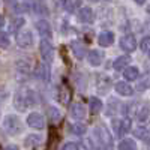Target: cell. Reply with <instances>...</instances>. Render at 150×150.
Returning <instances> with one entry per match:
<instances>
[{
    "instance_id": "1",
    "label": "cell",
    "mask_w": 150,
    "mask_h": 150,
    "mask_svg": "<svg viewBox=\"0 0 150 150\" xmlns=\"http://www.w3.org/2000/svg\"><path fill=\"white\" fill-rule=\"evenodd\" d=\"M38 102H39V98H38V93L32 89H21L20 92H17V95L14 96V105L17 110L24 111L29 107H35Z\"/></svg>"
},
{
    "instance_id": "2",
    "label": "cell",
    "mask_w": 150,
    "mask_h": 150,
    "mask_svg": "<svg viewBox=\"0 0 150 150\" xmlns=\"http://www.w3.org/2000/svg\"><path fill=\"white\" fill-rule=\"evenodd\" d=\"M2 126L9 135H18L23 132V123L15 114H6L2 120Z\"/></svg>"
},
{
    "instance_id": "3",
    "label": "cell",
    "mask_w": 150,
    "mask_h": 150,
    "mask_svg": "<svg viewBox=\"0 0 150 150\" xmlns=\"http://www.w3.org/2000/svg\"><path fill=\"white\" fill-rule=\"evenodd\" d=\"M111 128L116 137H123L125 134H128L132 128V122L131 119H112L111 122Z\"/></svg>"
},
{
    "instance_id": "4",
    "label": "cell",
    "mask_w": 150,
    "mask_h": 150,
    "mask_svg": "<svg viewBox=\"0 0 150 150\" xmlns=\"http://www.w3.org/2000/svg\"><path fill=\"white\" fill-rule=\"evenodd\" d=\"M39 53L41 57L44 60V63H53L54 62V47L51 45V42L47 41V39H41L39 44Z\"/></svg>"
},
{
    "instance_id": "5",
    "label": "cell",
    "mask_w": 150,
    "mask_h": 150,
    "mask_svg": "<svg viewBox=\"0 0 150 150\" xmlns=\"http://www.w3.org/2000/svg\"><path fill=\"white\" fill-rule=\"evenodd\" d=\"M26 123L27 126L33 128V129H38V131H42L45 128V119L41 112L38 111H32L27 114V119H26Z\"/></svg>"
},
{
    "instance_id": "6",
    "label": "cell",
    "mask_w": 150,
    "mask_h": 150,
    "mask_svg": "<svg viewBox=\"0 0 150 150\" xmlns=\"http://www.w3.org/2000/svg\"><path fill=\"white\" fill-rule=\"evenodd\" d=\"M17 44L20 48H24V50H29L33 47L35 44V36L30 30H23L21 33H18L17 36Z\"/></svg>"
},
{
    "instance_id": "7",
    "label": "cell",
    "mask_w": 150,
    "mask_h": 150,
    "mask_svg": "<svg viewBox=\"0 0 150 150\" xmlns=\"http://www.w3.org/2000/svg\"><path fill=\"white\" fill-rule=\"evenodd\" d=\"M36 30L42 36V39H51L53 38V29H51V24H50L47 20H38L36 21Z\"/></svg>"
},
{
    "instance_id": "8",
    "label": "cell",
    "mask_w": 150,
    "mask_h": 150,
    "mask_svg": "<svg viewBox=\"0 0 150 150\" xmlns=\"http://www.w3.org/2000/svg\"><path fill=\"white\" fill-rule=\"evenodd\" d=\"M104 59H105V54L104 51H101V50H92V51L87 54V62H89L90 66H101L104 63Z\"/></svg>"
},
{
    "instance_id": "9",
    "label": "cell",
    "mask_w": 150,
    "mask_h": 150,
    "mask_svg": "<svg viewBox=\"0 0 150 150\" xmlns=\"http://www.w3.org/2000/svg\"><path fill=\"white\" fill-rule=\"evenodd\" d=\"M120 48L126 53H132L137 50V39L132 35H125L120 39Z\"/></svg>"
},
{
    "instance_id": "10",
    "label": "cell",
    "mask_w": 150,
    "mask_h": 150,
    "mask_svg": "<svg viewBox=\"0 0 150 150\" xmlns=\"http://www.w3.org/2000/svg\"><path fill=\"white\" fill-rule=\"evenodd\" d=\"M71 116L75 120H83L87 116V108L81 102H74L71 105Z\"/></svg>"
},
{
    "instance_id": "11",
    "label": "cell",
    "mask_w": 150,
    "mask_h": 150,
    "mask_svg": "<svg viewBox=\"0 0 150 150\" xmlns=\"http://www.w3.org/2000/svg\"><path fill=\"white\" fill-rule=\"evenodd\" d=\"M77 17H78V20H80L81 23L90 24V23H93V20H95V12H93V9L89 8V6H83V8L78 11Z\"/></svg>"
},
{
    "instance_id": "12",
    "label": "cell",
    "mask_w": 150,
    "mask_h": 150,
    "mask_svg": "<svg viewBox=\"0 0 150 150\" xmlns=\"http://www.w3.org/2000/svg\"><path fill=\"white\" fill-rule=\"evenodd\" d=\"M112 42H114V33L112 32H101L98 36V44L101 45V47H110Z\"/></svg>"
},
{
    "instance_id": "13",
    "label": "cell",
    "mask_w": 150,
    "mask_h": 150,
    "mask_svg": "<svg viewBox=\"0 0 150 150\" xmlns=\"http://www.w3.org/2000/svg\"><path fill=\"white\" fill-rule=\"evenodd\" d=\"M116 92H117L120 96H132L134 89L131 87V84H128V83L117 81V83H116Z\"/></svg>"
},
{
    "instance_id": "14",
    "label": "cell",
    "mask_w": 150,
    "mask_h": 150,
    "mask_svg": "<svg viewBox=\"0 0 150 150\" xmlns=\"http://www.w3.org/2000/svg\"><path fill=\"white\" fill-rule=\"evenodd\" d=\"M71 50H72L74 56L77 57V59H83L84 54H86V47H84L81 42H78V41L71 42Z\"/></svg>"
},
{
    "instance_id": "15",
    "label": "cell",
    "mask_w": 150,
    "mask_h": 150,
    "mask_svg": "<svg viewBox=\"0 0 150 150\" xmlns=\"http://www.w3.org/2000/svg\"><path fill=\"white\" fill-rule=\"evenodd\" d=\"M129 62H131V57H129V56H119L114 62H112V68H114L116 71L126 69Z\"/></svg>"
},
{
    "instance_id": "16",
    "label": "cell",
    "mask_w": 150,
    "mask_h": 150,
    "mask_svg": "<svg viewBox=\"0 0 150 150\" xmlns=\"http://www.w3.org/2000/svg\"><path fill=\"white\" fill-rule=\"evenodd\" d=\"M36 77L42 80V81H50V68L47 63H41L39 66H38V71H36Z\"/></svg>"
},
{
    "instance_id": "17",
    "label": "cell",
    "mask_w": 150,
    "mask_h": 150,
    "mask_svg": "<svg viewBox=\"0 0 150 150\" xmlns=\"http://www.w3.org/2000/svg\"><path fill=\"white\" fill-rule=\"evenodd\" d=\"M47 114H48V119L51 120L53 123H57V122L62 120V111H60L57 107H54V105H50V107H48Z\"/></svg>"
},
{
    "instance_id": "18",
    "label": "cell",
    "mask_w": 150,
    "mask_h": 150,
    "mask_svg": "<svg viewBox=\"0 0 150 150\" xmlns=\"http://www.w3.org/2000/svg\"><path fill=\"white\" fill-rule=\"evenodd\" d=\"M138 75H140V71L135 66H128L123 71V77H125L126 81H135L137 78H138Z\"/></svg>"
},
{
    "instance_id": "19",
    "label": "cell",
    "mask_w": 150,
    "mask_h": 150,
    "mask_svg": "<svg viewBox=\"0 0 150 150\" xmlns=\"http://www.w3.org/2000/svg\"><path fill=\"white\" fill-rule=\"evenodd\" d=\"M41 135H36V134H30V135H27L26 138H24V146H26L27 149H30V147H35V146H38V144H41Z\"/></svg>"
},
{
    "instance_id": "20",
    "label": "cell",
    "mask_w": 150,
    "mask_h": 150,
    "mask_svg": "<svg viewBox=\"0 0 150 150\" xmlns=\"http://www.w3.org/2000/svg\"><path fill=\"white\" fill-rule=\"evenodd\" d=\"M89 107H90V111L93 112V114H96V112H101L102 108H104V104L101 99H98V98H90V101H89Z\"/></svg>"
},
{
    "instance_id": "21",
    "label": "cell",
    "mask_w": 150,
    "mask_h": 150,
    "mask_svg": "<svg viewBox=\"0 0 150 150\" xmlns=\"http://www.w3.org/2000/svg\"><path fill=\"white\" fill-rule=\"evenodd\" d=\"M117 150H137V144L132 138H123L119 143Z\"/></svg>"
},
{
    "instance_id": "22",
    "label": "cell",
    "mask_w": 150,
    "mask_h": 150,
    "mask_svg": "<svg viewBox=\"0 0 150 150\" xmlns=\"http://www.w3.org/2000/svg\"><path fill=\"white\" fill-rule=\"evenodd\" d=\"M147 89H150V74L143 75L138 81V84H137V90L138 92H146Z\"/></svg>"
},
{
    "instance_id": "23",
    "label": "cell",
    "mask_w": 150,
    "mask_h": 150,
    "mask_svg": "<svg viewBox=\"0 0 150 150\" xmlns=\"http://www.w3.org/2000/svg\"><path fill=\"white\" fill-rule=\"evenodd\" d=\"M15 66H17L18 74H29V72H30V65H29L27 59H20V60H17Z\"/></svg>"
},
{
    "instance_id": "24",
    "label": "cell",
    "mask_w": 150,
    "mask_h": 150,
    "mask_svg": "<svg viewBox=\"0 0 150 150\" xmlns=\"http://www.w3.org/2000/svg\"><path fill=\"white\" fill-rule=\"evenodd\" d=\"M71 132L74 134V135H77V137H83L86 132H87V128L84 126L83 123H72L71 125Z\"/></svg>"
},
{
    "instance_id": "25",
    "label": "cell",
    "mask_w": 150,
    "mask_h": 150,
    "mask_svg": "<svg viewBox=\"0 0 150 150\" xmlns=\"http://www.w3.org/2000/svg\"><path fill=\"white\" fill-rule=\"evenodd\" d=\"M24 24H26V20H24L23 17H15V18H12V20H11V30L17 33V32L24 26Z\"/></svg>"
},
{
    "instance_id": "26",
    "label": "cell",
    "mask_w": 150,
    "mask_h": 150,
    "mask_svg": "<svg viewBox=\"0 0 150 150\" xmlns=\"http://www.w3.org/2000/svg\"><path fill=\"white\" fill-rule=\"evenodd\" d=\"M11 47V39H9V35L6 32H0V48L6 50Z\"/></svg>"
},
{
    "instance_id": "27",
    "label": "cell",
    "mask_w": 150,
    "mask_h": 150,
    "mask_svg": "<svg viewBox=\"0 0 150 150\" xmlns=\"http://www.w3.org/2000/svg\"><path fill=\"white\" fill-rule=\"evenodd\" d=\"M69 89H66L65 86H62L60 87V93H59V96H60V101H62V104H68L69 102Z\"/></svg>"
},
{
    "instance_id": "28",
    "label": "cell",
    "mask_w": 150,
    "mask_h": 150,
    "mask_svg": "<svg viewBox=\"0 0 150 150\" xmlns=\"http://www.w3.org/2000/svg\"><path fill=\"white\" fill-rule=\"evenodd\" d=\"M12 8H14L15 12L21 14V12H27L32 8V5H29V3H14V5H12Z\"/></svg>"
},
{
    "instance_id": "29",
    "label": "cell",
    "mask_w": 150,
    "mask_h": 150,
    "mask_svg": "<svg viewBox=\"0 0 150 150\" xmlns=\"http://www.w3.org/2000/svg\"><path fill=\"white\" fill-rule=\"evenodd\" d=\"M32 8L35 9V12L36 14H44V15H48V9H47V6L44 5V3H33L32 5Z\"/></svg>"
},
{
    "instance_id": "30",
    "label": "cell",
    "mask_w": 150,
    "mask_h": 150,
    "mask_svg": "<svg viewBox=\"0 0 150 150\" xmlns=\"http://www.w3.org/2000/svg\"><path fill=\"white\" fill-rule=\"evenodd\" d=\"M63 6L68 12H75L81 6V2H66V3H63Z\"/></svg>"
},
{
    "instance_id": "31",
    "label": "cell",
    "mask_w": 150,
    "mask_h": 150,
    "mask_svg": "<svg viewBox=\"0 0 150 150\" xmlns=\"http://www.w3.org/2000/svg\"><path fill=\"white\" fill-rule=\"evenodd\" d=\"M140 48H141V51H144V53H149L150 51V36L143 38L141 44H140Z\"/></svg>"
},
{
    "instance_id": "32",
    "label": "cell",
    "mask_w": 150,
    "mask_h": 150,
    "mask_svg": "<svg viewBox=\"0 0 150 150\" xmlns=\"http://www.w3.org/2000/svg\"><path fill=\"white\" fill-rule=\"evenodd\" d=\"M60 150H80V146L77 143H72V141H66L62 144Z\"/></svg>"
},
{
    "instance_id": "33",
    "label": "cell",
    "mask_w": 150,
    "mask_h": 150,
    "mask_svg": "<svg viewBox=\"0 0 150 150\" xmlns=\"http://www.w3.org/2000/svg\"><path fill=\"white\" fill-rule=\"evenodd\" d=\"M146 134H147V129L146 128H137L135 132H134V135L137 137V138H141V140H144Z\"/></svg>"
},
{
    "instance_id": "34",
    "label": "cell",
    "mask_w": 150,
    "mask_h": 150,
    "mask_svg": "<svg viewBox=\"0 0 150 150\" xmlns=\"http://www.w3.org/2000/svg\"><path fill=\"white\" fill-rule=\"evenodd\" d=\"M144 143L150 146V129H147V134H146V137H144Z\"/></svg>"
},
{
    "instance_id": "35",
    "label": "cell",
    "mask_w": 150,
    "mask_h": 150,
    "mask_svg": "<svg viewBox=\"0 0 150 150\" xmlns=\"http://www.w3.org/2000/svg\"><path fill=\"white\" fill-rule=\"evenodd\" d=\"M6 150H20V149H18V146H15V144H9V146L6 147Z\"/></svg>"
},
{
    "instance_id": "36",
    "label": "cell",
    "mask_w": 150,
    "mask_h": 150,
    "mask_svg": "<svg viewBox=\"0 0 150 150\" xmlns=\"http://www.w3.org/2000/svg\"><path fill=\"white\" fill-rule=\"evenodd\" d=\"M3 24H5V20H3V15H2V14H0V27H2V26H3Z\"/></svg>"
},
{
    "instance_id": "37",
    "label": "cell",
    "mask_w": 150,
    "mask_h": 150,
    "mask_svg": "<svg viewBox=\"0 0 150 150\" xmlns=\"http://www.w3.org/2000/svg\"><path fill=\"white\" fill-rule=\"evenodd\" d=\"M147 14H150V5L147 6Z\"/></svg>"
},
{
    "instance_id": "38",
    "label": "cell",
    "mask_w": 150,
    "mask_h": 150,
    "mask_svg": "<svg viewBox=\"0 0 150 150\" xmlns=\"http://www.w3.org/2000/svg\"><path fill=\"white\" fill-rule=\"evenodd\" d=\"M149 57H150V51H149Z\"/></svg>"
},
{
    "instance_id": "39",
    "label": "cell",
    "mask_w": 150,
    "mask_h": 150,
    "mask_svg": "<svg viewBox=\"0 0 150 150\" xmlns=\"http://www.w3.org/2000/svg\"><path fill=\"white\" fill-rule=\"evenodd\" d=\"M149 27H150V23H149Z\"/></svg>"
}]
</instances>
